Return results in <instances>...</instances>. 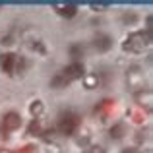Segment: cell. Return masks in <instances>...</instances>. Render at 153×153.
<instances>
[{
	"mask_svg": "<svg viewBox=\"0 0 153 153\" xmlns=\"http://www.w3.org/2000/svg\"><path fill=\"white\" fill-rule=\"evenodd\" d=\"M83 74V66L82 64H72V66H68L66 70H64V78H66V82L68 79H74V78H79V76Z\"/></svg>",
	"mask_w": 153,
	"mask_h": 153,
	"instance_id": "cell-3",
	"label": "cell"
},
{
	"mask_svg": "<svg viewBox=\"0 0 153 153\" xmlns=\"http://www.w3.org/2000/svg\"><path fill=\"white\" fill-rule=\"evenodd\" d=\"M95 45H97L101 51H107L108 47H111V39H108L107 35H103V37H99V43H95Z\"/></svg>",
	"mask_w": 153,
	"mask_h": 153,
	"instance_id": "cell-6",
	"label": "cell"
},
{
	"mask_svg": "<svg viewBox=\"0 0 153 153\" xmlns=\"http://www.w3.org/2000/svg\"><path fill=\"white\" fill-rule=\"evenodd\" d=\"M146 45H149V37L143 35V33H136V35H132V37L128 39V43L124 47L130 49V51H142Z\"/></svg>",
	"mask_w": 153,
	"mask_h": 153,
	"instance_id": "cell-1",
	"label": "cell"
},
{
	"mask_svg": "<svg viewBox=\"0 0 153 153\" xmlns=\"http://www.w3.org/2000/svg\"><path fill=\"white\" fill-rule=\"evenodd\" d=\"M85 153H105L103 147H91V149H87Z\"/></svg>",
	"mask_w": 153,
	"mask_h": 153,
	"instance_id": "cell-8",
	"label": "cell"
},
{
	"mask_svg": "<svg viewBox=\"0 0 153 153\" xmlns=\"http://www.w3.org/2000/svg\"><path fill=\"white\" fill-rule=\"evenodd\" d=\"M122 153H138V151H136V149H124Z\"/></svg>",
	"mask_w": 153,
	"mask_h": 153,
	"instance_id": "cell-9",
	"label": "cell"
},
{
	"mask_svg": "<svg viewBox=\"0 0 153 153\" xmlns=\"http://www.w3.org/2000/svg\"><path fill=\"white\" fill-rule=\"evenodd\" d=\"M58 12H60V14L72 16V14H76V8H74V6H66V8H58Z\"/></svg>",
	"mask_w": 153,
	"mask_h": 153,
	"instance_id": "cell-7",
	"label": "cell"
},
{
	"mask_svg": "<svg viewBox=\"0 0 153 153\" xmlns=\"http://www.w3.org/2000/svg\"><path fill=\"white\" fill-rule=\"evenodd\" d=\"M16 56L14 54H4L2 56V68L8 72V74H12V64H14Z\"/></svg>",
	"mask_w": 153,
	"mask_h": 153,
	"instance_id": "cell-5",
	"label": "cell"
},
{
	"mask_svg": "<svg viewBox=\"0 0 153 153\" xmlns=\"http://www.w3.org/2000/svg\"><path fill=\"white\" fill-rule=\"evenodd\" d=\"M78 124V120H76L74 114H68L62 118V124H60V128H62V132H66V134H70L72 130H74V126Z\"/></svg>",
	"mask_w": 153,
	"mask_h": 153,
	"instance_id": "cell-4",
	"label": "cell"
},
{
	"mask_svg": "<svg viewBox=\"0 0 153 153\" xmlns=\"http://www.w3.org/2000/svg\"><path fill=\"white\" fill-rule=\"evenodd\" d=\"M22 124V120H19V116L16 114V112H10V114H6V118H4V122H2V128L4 130H16V128Z\"/></svg>",
	"mask_w": 153,
	"mask_h": 153,
	"instance_id": "cell-2",
	"label": "cell"
}]
</instances>
